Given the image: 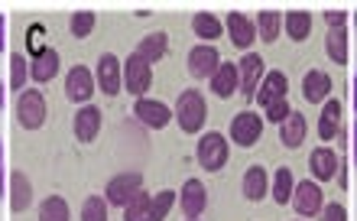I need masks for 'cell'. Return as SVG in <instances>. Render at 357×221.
<instances>
[{
  "label": "cell",
  "instance_id": "obj_21",
  "mask_svg": "<svg viewBox=\"0 0 357 221\" xmlns=\"http://www.w3.org/2000/svg\"><path fill=\"white\" fill-rule=\"evenodd\" d=\"M59 66H62V59H59L56 49H43L39 56L29 59V78L36 82V85H46V82H52V78L59 75Z\"/></svg>",
  "mask_w": 357,
  "mask_h": 221
},
{
  "label": "cell",
  "instance_id": "obj_34",
  "mask_svg": "<svg viewBox=\"0 0 357 221\" xmlns=\"http://www.w3.org/2000/svg\"><path fill=\"white\" fill-rule=\"evenodd\" d=\"M178 195L172 189H162V192L153 195V208H150V221H166V215L172 212V205H176Z\"/></svg>",
  "mask_w": 357,
  "mask_h": 221
},
{
  "label": "cell",
  "instance_id": "obj_17",
  "mask_svg": "<svg viewBox=\"0 0 357 221\" xmlns=\"http://www.w3.org/2000/svg\"><path fill=\"white\" fill-rule=\"evenodd\" d=\"M208 85H211V95H218L221 101L234 98L237 91H241V72H237V62H221V68L208 78Z\"/></svg>",
  "mask_w": 357,
  "mask_h": 221
},
{
  "label": "cell",
  "instance_id": "obj_20",
  "mask_svg": "<svg viewBox=\"0 0 357 221\" xmlns=\"http://www.w3.org/2000/svg\"><path fill=\"white\" fill-rule=\"evenodd\" d=\"M282 98H289V78L282 75V72H266V78L260 82V88H257V105L260 107H270L276 105V101H282Z\"/></svg>",
  "mask_w": 357,
  "mask_h": 221
},
{
  "label": "cell",
  "instance_id": "obj_43",
  "mask_svg": "<svg viewBox=\"0 0 357 221\" xmlns=\"http://www.w3.org/2000/svg\"><path fill=\"white\" fill-rule=\"evenodd\" d=\"M351 105H354V111H357V75H354V82H351Z\"/></svg>",
  "mask_w": 357,
  "mask_h": 221
},
{
  "label": "cell",
  "instance_id": "obj_7",
  "mask_svg": "<svg viewBox=\"0 0 357 221\" xmlns=\"http://www.w3.org/2000/svg\"><path fill=\"white\" fill-rule=\"evenodd\" d=\"M150 85H153V66L150 62H143L137 52H130L127 62H123V88H127V95L146 98Z\"/></svg>",
  "mask_w": 357,
  "mask_h": 221
},
{
  "label": "cell",
  "instance_id": "obj_30",
  "mask_svg": "<svg viewBox=\"0 0 357 221\" xmlns=\"http://www.w3.org/2000/svg\"><path fill=\"white\" fill-rule=\"evenodd\" d=\"M282 33V13L280 10H260L257 13V36L264 43H276Z\"/></svg>",
  "mask_w": 357,
  "mask_h": 221
},
{
  "label": "cell",
  "instance_id": "obj_42",
  "mask_svg": "<svg viewBox=\"0 0 357 221\" xmlns=\"http://www.w3.org/2000/svg\"><path fill=\"white\" fill-rule=\"evenodd\" d=\"M7 46V17H0V49Z\"/></svg>",
  "mask_w": 357,
  "mask_h": 221
},
{
  "label": "cell",
  "instance_id": "obj_37",
  "mask_svg": "<svg viewBox=\"0 0 357 221\" xmlns=\"http://www.w3.org/2000/svg\"><path fill=\"white\" fill-rule=\"evenodd\" d=\"M264 121H273V124H282L286 117L292 114V107H289V98H282V101H276V105H270V107H264Z\"/></svg>",
  "mask_w": 357,
  "mask_h": 221
},
{
  "label": "cell",
  "instance_id": "obj_31",
  "mask_svg": "<svg viewBox=\"0 0 357 221\" xmlns=\"http://www.w3.org/2000/svg\"><path fill=\"white\" fill-rule=\"evenodd\" d=\"M36 215H39V221H68L72 218V208H68V202L62 195H46L39 202Z\"/></svg>",
  "mask_w": 357,
  "mask_h": 221
},
{
  "label": "cell",
  "instance_id": "obj_22",
  "mask_svg": "<svg viewBox=\"0 0 357 221\" xmlns=\"http://www.w3.org/2000/svg\"><path fill=\"white\" fill-rule=\"evenodd\" d=\"M305 134H309V117L302 114V111H292L280 124V140L286 150H299L305 144Z\"/></svg>",
  "mask_w": 357,
  "mask_h": 221
},
{
  "label": "cell",
  "instance_id": "obj_14",
  "mask_svg": "<svg viewBox=\"0 0 357 221\" xmlns=\"http://www.w3.org/2000/svg\"><path fill=\"white\" fill-rule=\"evenodd\" d=\"M225 33L231 36V46L241 49V52H250V46L257 43V23L247 17V13H241V10H234V13L227 17Z\"/></svg>",
  "mask_w": 357,
  "mask_h": 221
},
{
  "label": "cell",
  "instance_id": "obj_9",
  "mask_svg": "<svg viewBox=\"0 0 357 221\" xmlns=\"http://www.w3.org/2000/svg\"><path fill=\"white\" fill-rule=\"evenodd\" d=\"M94 88H98V82H94V72L88 66H72L66 75V98L72 101V105H91L94 98Z\"/></svg>",
  "mask_w": 357,
  "mask_h": 221
},
{
  "label": "cell",
  "instance_id": "obj_8",
  "mask_svg": "<svg viewBox=\"0 0 357 221\" xmlns=\"http://www.w3.org/2000/svg\"><path fill=\"white\" fill-rule=\"evenodd\" d=\"M292 212L299 218H319V212L325 208V195H321V185L315 179H305V183H296V192H292Z\"/></svg>",
  "mask_w": 357,
  "mask_h": 221
},
{
  "label": "cell",
  "instance_id": "obj_16",
  "mask_svg": "<svg viewBox=\"0 0 357 221\" xmlns=\"http://www.w3.org/2000/svg\"><path fill=\"white\" fill-rule=\"evenodd\" d=\"M101 124H104L101 107H94V105L78 107V111H75V124H72V130H75V140H78V144H91V140H98V134H101Z\"/></svg>",
  "mask_w": 357,
  "mask_h": 221
},
{
  "label": "cell",
  "instance_id": "obj_24",
  "mask_svg": "<svg viewBox=\"0 0 357 221\" xmlns=\"http://www.w3.org/2000/svg\"><path fill=\"white\" fill-rule=\"evenodd\" d=\"M133 52H137L143 62H150V66H153V62H160V59L169 52V36H166L162 29H156V33H146V36L137 43V49H133Z\"/></svg>",
  "mask_w": 357,
  "mask_h": 221
},
{
  "label": "cell",
  "instance_id": "obj_41",
  "mask_svg": "<svg viewBox=\"0 0 357 221\" xmlns=\"http://www.w3.org/2000/svg\"><path fill=\"white\" fill-rule=\"evenodd\" d=\"M351 160H354V166H357V121L351 124Z\"/></svg>",
  "mask_w": 357,
  "mask_h": 221
},
{
  "label": "cell",
  "instance_id": "obj_15",
  "mask_svg": "<svg viewBox=\"0 0 357 221\" xmlns=\"http://www.w3.org/2000/svg\"><path fill=\"white\" fill-rule=\"evenodd\" d=\"M309 169H312V179L315 183H331L341 169V156L331 150V146H315L309 156Z\"/></svg>",
  "mask_w": 357,
  "mask_h": 221
},
{
  "label": "cell",
  "instance_id": "obj_23",
  "mask_svg": "<svg viewBox=\"0 0 357 221\" xmlns=\"http://www.w3.org/2000/svg\"><path fill=\"white\" fill-rule=\"evenodd\" d=\"M241 192H244L247 202H260V199H266V192H270V173H266L260 163L247 166L244 183H241Z\"/></svg>",
  "mask_w": 357,
  "mask_h": 221
},
{
  "label": "cell",
  "instance_id": "obj_3",
  "mask_svg": "<svg viewBox=\"0 0 357 221\" xmlns=\"http://www.w3.org/2000/svg\"><path fill=\"white\" fill-rule=\"evenodd\" d=\"M49 107H46V95L39 88H23L17 95V124L23 130H39L46 124Z\"/></svg>",
  "mask_w": 357,
  "mask_h": 221
},
{
  "label": "cell",
  "instance_id": "obj_38",
  "mask_svg": "<svg viewBox=\"0 0 357 221\" xmlns=\"http://www.w3.org/2000/svg\"><path fill=\"white\" fill-rule=\"evenodd\" d=\"M319 221H348V208H344L341 202H328L319 212Z\"/></svg>",
  "mask_w": 357,
  "mask_h": 221
},
{
  "label": "cell",
  "instance_id": "obj_36",
  "mask_svg": "<svg viewBox=\"0 0 357 221\" xmlns=\"http://www.w3.org/2000/svg\"><path fill=\"white\" fill-rule=\"evenodd\" d=\"M94 20L98 17H94L91 10H78V13H72V20H68V33H72L75 39H85L94 29Z\"/></svg>",
  "mask_w": 357,
  "mask_h": 221
},
{
  "label": "cell",
  "instance_id": "obj_44",
  "mask_svg": "<svg viewBox=\"0 0 357 221\" xmlns=\"http://www.w3.org/2000/svg\"><path fill=\"white\" fill-rule=\"evenodd\" d=\"M0 173H3V140H0Z\"/></svg>",
  "mask_w": 357,
  "mask_h": 221
},
{
  "label": "cell",
  "instance_id": "obj_4",
  "mask_svg": "<svg viewBox=\"0 0 357 221\" xmlns=\"http://www.w3.org/2000/svg\"><path fill=\"white\" fill-rule=\"evenodd\" d=\"M94 82L101 88V95L117 98L123 91V62L114 52H101L98 66H94Z\"/></svg>",
  "mask_w": 357,
  "mask_h": 221
},
{
  "label": "cell",
  "instance_id": "obj_11",
  "mask_svg": "<svg viewBox=\"0 0 357 221\" xmlns=\"http://www.w3.org/2000/svg\"><path fill=\"white\" fill-rule=\"evenodd\" d=\"M185 66H188V75L198 78V82H205V78H211L218 68H221V56H218L215 46H208V43H198V46L188 49Z\"/></svg>",
  "mask_w": 357,
  "mask_h": 221
},
{
  "label": "cell",
  "instance_id": "obj_5",
  "mask_svg": "<svg viewBox=\"0 0 357 221\" xmlns=\"http://www.w3.org/2000/svg\"><path fill=\"white\" fill-rule=\"evenodd\" d=\"M227 134H231V144L237 146H257L260 137H264V117L250 111V107H244V111H237L231 117V130Z\"/></svg>",
  "mask_w": 357,
  "mask_h": 221
},
{
  "label": "cell",
  "instance_id": "obj_25",
  "mask_svg": "<svg viewBox=\"0 0 357 221\" xmlns=\"http://www.w3.org/2000/svg\"><path fill=\"white\" fill-rule=\"evenodd\" d=\"M338 127H341V105L335 98H328L325 105H321V117H319V140L321 144H328L338 137Z\"/></svg>",
  "mask_w": 357,
  "mask_h": 221
},
{
  "label": "cell",
  "instance_id": "obj_39",
  "mask_svg": "<svg viewBox=\"0 0 357 221\" xmlns=\"http://www.w3.org/2000/svg\"><path fill=\"white\" fill-rule=\"evenodd\" d=\"M29 49H33V56H39V52L46 49V46H43V26H39V23L29 29Z\"/></svg>",
  "mask_w": 357,
  "mask_h": 221
},
{
  "label": "cell",
  "instance_id": "obj_40",
  "mask_svg": "<svg viewBox=\"0 0 357 221\" xmlns=\"http://www.w3.org/2000/svg\"><path fill=\"white\" fill-rule=\"evenodd\" d=\"M325 20H328V29H335V26H344L348 13H344V10H328V13H325Z\"/></svg>",
  "mask_w": 357,
  "mask_h": 221
},
{
  "label": "cell",
  "instance_id": "obj_1",
  "mask_svg": "<svg viewBox=\"0 0 357 221\" xmlns=\"http://www.w3.org/2000/svg\"><path fill=\"white\" fill-rule=\"evenodd\" d=\"M172 121L178 124L182 134H205V121H208V105H205V95L198 88H185L178 95L176 107H172Z\"/></svg>",
  "mask_w": 357,
  "mask_h": 221
},
{
  "label": "cell",
  "instance_id": "obj_26",
  "mask_svg": "<svg viewBox=\"0 0 357 221\" xmlns=\"http://www.w3.org/2000/svg\"><path fill=\"white\" fill-rule=\"evenodd\" d=\"M325 52L335 66H348L351 59V49H348V26H335L328 29V36H325Z\"/></svg>",
  "mask_w": 357,
  "mask_h": 221
},
{
  "label": "cell",
  "instance_id": "obj_32",
  "mask_svg": "<svg viewBox=\"0 0 357 221\" xmlns=\"http://www.w3.org/2000/svg\"><path fill=\"white\" fill-rule=\"evenodd\" d=\"M150 208H153V195L140 192L137 199L123 205V221H150Z\"/></svg>",
  "mask_w": 357,
  "mask_h": 221
},
{
  "label": "cell",
  "instance_id": "obj_2",
  "mask_svg": "<svg viewBox=\"0 0 357 221\" xmlns=\"http://www.w3.org/2000/svg\"><path fill=\"white\" fill-rule=\"evenodd\" d=\"M227 156H231V144L221 130H205L198 134V144H195V160L205 173H218L227 166Z\"/></svg>",
  "mask_w": 357,
  "mask_h": 221
},
{
  "label": "cell",
  "instance_id": "obj_10",
  "mask_svg": "<svg viewBox=\"0 0 357 221\" xmlns=\"http://www.w3.org/2000/svg\"><path fill=\"white\" fill-rule=\"evenodd\" d=\"M237 72H241V98H244V101H254L257 88H260V82L266 78L264 56H257V52H244V59L237 62Z\"/></svg>",
  "mask_w": 357,
  "mask_h": 221
},
{
  "label": "cell",
  "instance_id": "obj_19",
  "mask_svg": "<svg viewBox=\"0 0 357 221\" xmlns=\"http://www.w3.org/2000/svg\"><path fill=\"white\" fill-rule=\"evenodd\" d=\"M7 199H10V212L13 215L26 212L29 205H33V183H29V176L23 173V169H13V173H10Z\"/></svg>",
  "mask_w": 357,
  "mask_h": 221
},
{
  "label": "cell",
  "instance_id": "obj_33",
  "mask_svg": "<svg viewBox=\"0 0 357 221\" xmlns=\"http://www.w3.org/2000/svg\"><path fill=\"white\" fill-rule=\"evenodd\" d=\"M26 78H29V59H23V52H13L10 56V88L20 95L26 88Z\"/></svg>",
  "mask_w": 357,
  "mask_h": 221
},
{
  "label": "cell",
  "instance_id": "obj_12",
  "mask_svg": "<svg viewBox=\"0 0 357 221\" xmlns=\"http://www.w3.org/2000/svg\"><path fill=\"white\" fill-rule=\"evenodd\" d=\"M178 208L188 221H198L208 208V189L202 179H185L182 189H178Z\"/></svg>",
  "mask_w": 357,
  "mask_h": 221
},
{
  "label": "cell",
  "instance_id": "obj_45",
  "mask_svg": "<svg viewBox=\"0 0 357 221\" xmlns=\"http://www.w3.org/2000/svg\"><path fill=\"white\" fill-rule=\"evenodd\" d=\"M296 221H305V218H296Z\"/></svg>",
  "mask_w": 357,
  "mask_h": 221
},
{
  "label": "cell",
  "instance_id": "obj_13",
  "mask_svg": "<svg viewBox=\"0 0 357 221\" xmlns=\"http://www.w3.org/2000/svg\"><path fill=\"white\" fill-rule=\"evenodd\" d=\"M133 117H137L143 127H150V130H162V127L172 124V107H166L162 101H153V98H137Z\"/></svg>",
  "mask_w": 357,
  "mask_h": 221
},
{
  "label": "cell",
  "instance_id": "obj_18",
  "mask_svg": "<svg viewBox=\"0 0 357 221\" xmlns=\"http://www.w3.org/2000/svg\"><path fill=\"white\" fill-rule=\"evenodd\" d=\"M328 95H331V75L321 72V68H309V72L302 75V98H305L309 105H325Z\"/></svg>",
  "mask_w": 357,
  "mask_h": 221
},
{
  "label": "cell",
  "instance_id": "obj_28",
  "mask_svg": "<svg viewBox=\"0 0 357 221\" xmlns=\"http://www.w3.org/2000/svg\"><path fill=\"white\" fill-rule=\"evenodd\" d=\"M270 192H273V202H280V205L292 202V192H296V176H292L289 166H280V169L273 173Z\"/></svg>",
  "mask_w": 357,
  "mask_h": 221
},
{
  "label": "cell",
  "instance_id": "obj_29",
  "mask_svg": "<svg viewBox=\"0 0 357 221\" xmlns=\"http://www.w3.org/2000/svg\"><path fill=\"white\" fill-rule=\"evenodd\" d=\"M192 33H195L202 43H215L225 33V23L215 17V13H195L192 17Z\"/></svg>",
  "mask_w": 357,
  "mask_h": 221
},
{
  "label": "cell",
  "instance_id": "obj_27",
  "mask_svg": "<svg viewBox=\"0 0 357 221\" xmlns=\"http://www.w3.org/2000/svg\"><path fill=\"white\" fill-rule=\"evenodd\" d=\"M282 29H286V36L302 43V39H309L312 33V13L309 10H289V13H282Z\"/></svg>",
  "mask_w": 357,
  "mask_h": 221
},
{
  "label": "cell",
  "instance_id": "obj_35",
  "mask_svg": "<svg viewBox=\"0 0 357 221\" xmlns=\"http://www.w3.org/2000/svg\"><path fill=\"white\" fill-rule=\"evenodd\" d=\"M107 199L101 195H88L85 202H82V221H107Z\"/></svg>",
  "mask_w": 357,
  "mask_h": 221
},
{
  "label": "cell",
  "instance_id": "obj_6",
  "mask_svg": "<svg viewBox=\"0 0 357 221\" xmlns=\"http://www.w3.org/2000/svg\"><path fill=\"white\" fill-rule=\"evenodd\" d=\"M143 192V173H133V169H127V173H117L107 183V189H104V199H107V205H117V208H123V205L130 202V199H137V195Z\"/></svg>",
  "mask_w": 357,
  "mask_h": 221
}]
</instances>
